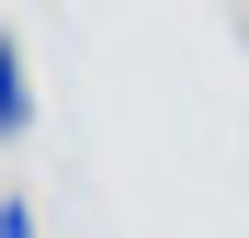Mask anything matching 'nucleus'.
Instances as JSON below:
<instances>
[{
    "label": "nucleus",
    "mask_w": 249,
    "mask_h": 238,
    "mask_svg": "<svg viewBox=\"0 0 249 238\" xmlns=\"http://www.w3.org/2000/svg\"><path fill=\"white\" fill-rule=\"evenodd\" d=\"M34 136V57H23V23H0V147Z\"/></svg>",
    "instance_id": "obj_1"
},
{
    "label": "nucleus",
    "mask_w": 249,
    "mask_h": 238,
    "mask_svg": "<svg viewBox=\"0 0 249 238\" xmlns=\"http://www.w3.org/2000/svg\"><path fill=\"white\" fill-rule=\"evenodd\" d=\"M0 238H46V227H34V204H23L12 182H0Z\"/></svg>",
    "instance_id": "obj_2"
}]
</instances>
